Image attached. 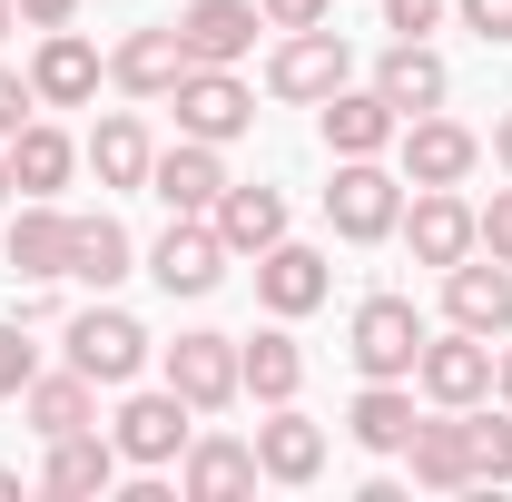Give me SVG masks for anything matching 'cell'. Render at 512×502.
Wrapping results in <instances>:
<instances>
[{
    "label": "cell",
    "mask_w": 512,
    "mask_h": 502,
    "mask_svg": "<svg viewBox=\"0 0 512 502\" xmlns=\"http://www.w3.org/2000/svg\"><path fill=\"white\" fill-rule=\"evenodd\" d=\"M60 335H69V345H60V365H79V375L99 384V394H109V384H138V375H148V355H158V335H148V325H138L128 306H109V296H99V306H79Z\"/></svg>",
    "instance_id": "cell-1"
},
{
    "label": "cell",
    "mask_w": 512,
    "mask_h": 502,
    "mask_svg": "<svg viewBox=\"0 0 512 502\" xmlns=\"http://www.w3.org/2000/svg\"><path fill=\"white\" fill-rule=\"evenodd\" d=\"M325 227H335L345 247H384V237L404 227V178H394L384 158H335V178H325Z\"/></svg>",
    "instance_id": "cell-2"
},
{
    "label": "cell",
    "mask_w": 512,
    "mask_h": 502,
    "mask_svg": "<svg viewBox=\"0 0 512 502\" xmlns=\"http://www.w3.org/2000/svg\"><path fill=\"white\" fill-rule=\"evenodd\" d=\"M188 434H197V404L178 384H138L119 414H109V443H119L128 473H168V463L188 453Z\"/></svg>",
    "instance_id": "cell-3"
},
{
    "label": "cell",
    "mask_w": 512,
    "mask_h": 502,
    "mask_svg": "<svg viewBox=\"0 0 512 502\" xmlns=\"http://www.w3.org/2000/svg\"><path fill=\"white\" fill-rule=\"evenodd\" d=\"M355 79V50H345V30H276V50H266V99H286V109H316Z\"/></svg>",
    "instance_id": "cell-4"
},
{
    "label": "cell",
    "mask_w": 512,
    "mask_h": 502,
    "mask_svg": "<svg viewBox=\"0 0 512 502\" xmlns=\"http://www.w3.org/2000/svg\"><path fill=\"white\" fill-rule=\"evenodd\" d=\"M414 394L424 404H493V335H473V325H444V335H424V355H414Z\"/></svg>",
    "instance_id": "cell-5"
},
{
    "label": "cell",
    "mask_w": 512,
    "mask_h": 502,
    "mask_svg": "<svg viewBox=\"0 0 512 502\" xmlns=\"http://www.w3.org/2000/svg\"><path fill=\"white\" fill-rule=\"evenodd\" d=\"M473 168H483V138L463 119H444V109H424V119L394 128V178H404V188H463Z\"/></svg>",
    "instance_id": "cell-6"
},
{
    "label": "cell",
    "mask_w": 512,
    "mask_h": 502,
    "mask_svg": "<svg viewBox=\"0 0 512 502\" xmlns=\"http://www.w3.org/2000/svg\"><path fill=\"white\" fill-rule=\"evenodd\" d=\"M424 335H434V325L414 315V296H365L355 325H345V355H355V375H404V384H414Z\"/></svg>",
    "instance_id": "cell-7"
},
{
    "label": "cell",
    "mask_w": 512,
    "mask_h": 502,
    "mask_svg": "<svg viewBox=\"0 0 512 502\" xmlns=\"http://www.w3.org/2000/svg\"><path fill=\"white\" fill-rule=\"evenodd\" d=\"M158 365H168V384L188 394L197 414H227V404H247V375H237V335H217V325H188L178 345H158Z\"/></svg>",
    "instance_id": "cell-8"
},
{
    "label": "cell",
    "mask_w": 512,
    "mask_h": 502,
    "mask_svg": "<svg viewBox=\"0 0 512 502\" xmlns=\"http://www.w3.org/2000/svg\"><path fill=\"white\" fill-rule=\"evenodd\" d=\"M168 109H178V138H207V148H237L256 128V89L237 69H188L178 89H168Z\"/></svg>",
    "instance_id": "cell-9"
},
{
    "label": "cell",
    "mask_w": 512,
    "mask_h": 502,
    "mask_svg": "<svg viewBox=\"0 0 512 502\" xmlns=\"http://www.w3.org/2000/svg\"><path fill=\"white\" fill-rule=\"evenodd\" d=\"M394 237L414 247V266H434V276H444V266H463V256L483 247V227H473V197H463V188H414Z\"/></svg>",
    "instance_id": "cell-10"
},
{
    "label": "cell",
    "mask_w": 512,
    "mask_h": 502,
    "mask_svg": "<svg viewBox=\"0 0 512 502\" xmlns=\"http://www.w3.org/2000/svg\"><path fill=\"white\" fill-rule=\"evenodd\" d=\"M119 443L99 434V424H79V434H50V453H40V493L50 502H99V493H119Z\"/></svg>",
    "instance_id": "cell-11"
},
{
    "label": "cell",
    "mask_w": 512,
    "mask_h": 502,
    "mask_svg": "<svg viewBox=\"0 0 512 502\" xmlns=\"http://www.w3.org/2000/svg\"><path fill=\"white\" fill-rule=\"evenodd\" d=\"M0 266L30 276V286L69 276V207H60V197H20V207H10V227H0Z\"/></svg>",
    "instance_id": "cell-12"
},
{
    "label": "cell",
    "mask_w": 512,
    "mask_h": 502,
    "mask_svg": "<svg viewBox=\"0 0 512 502\" xmlns=\"http://www.w3.org/2000/svg\"><path fill=\"white\" fill-rule=\"evenodd\" d=\"M99 79H109L99 40H79V30H40V50H30V99H40V109H89Z\"/></svg>",
    "instance_id": "cell-13"
},
{
    "label": "cell",
    "mask_w": 512,
    "mask_h": 502,
    "mask_svg": "<svg viewBox=\"0 0 512 502\" xmlns=\"http://www.w3.org/2000/svg\"><path fill=\"white\" fill-rule=\"evenodd\" d=\"M148 197H158L168 217H207V207L227 197V148H207V138L158 148V158H148Z\"/></svg>",
    "instance_id": "cell-14"
},
{
    "label": "cell",
    "mask_w": 512,
    "mask_h": 502,
    "mask_svg": "<svg viewBox=\"0 0 512 502\" xmlns=\"http://www.w3.org/2000/svg\"><path fill=\"white\" fill-rule=\"evenodd\" d=\"M227 266H237V256H227V237H217L207 217H168V237L148 247V276H158L168 296H217Z\"/></svg>",
    "instance_id": "cell-15"
},
{
    "label": "cell",
    "mask_w": 512,
    "mask_h": 502,
    "mask_svg": "<svg viewBox=\"0 0 512 502\" xmlns=\"http://www.w3.org/2000/svg\"><path fill=\"white\" fill-rule=\"evenodd\" d=\"M256 30H266L256 0H188V10H178V50H188V69H237L256 50Z\"/></svg>",
    "instance_id": "cell-16"
},
{
    "label": "cell",
    "mask_w": 512,
    "mask_h": 502,
    "mask_svg": "<svg viewBox=\"0 0 512 502\" xmlns=\"http://www.w3.org/2000/svg\"><path fill=\"white\" fill-rule=\"evenodd\" d=\"M394 128H404V119L384 109L375 79H365V89L345 79L335 99H316V138H325V158H384V148H394Z\"/></svg>",
    "instance_id": "cell-17"
},
{
    "label": "cell",
    "mask_w": 512,
    "mask_h": 502,
    "mask_svg": "<svg viewBox=\"0 0 512 502\" xmlns=\"http://www.w3.org/2000/svg\"><path fill=\"white\" fill-rule=\"evenodd\" d=\"M444 325H473V335H493L503 345L512 335V266L503 256H463V266H444Z\"/></svg>",
    "instance_id": "cell-18"
},
{
    "label": "cell",
    "mask_w": 512,
    "mask_h": 502,
    "mask_svg": "<svg viewBox=\"0 0 512 502\" xmlns=\"http://www.w3.org/2000/svg\"><path fill=\"white\" fill-rule=\"evenodd\" d=\"M325 296H335V266H325L316 247L276 237V247L256 256V306H266V315H286V325H296V315H316Z\"/></svg>",
    "instance_id": "cell-19"
},
{
    "label": "cell",
    "mask_w": 512,
    "mask_h": 502,
    "mask_svg": "<svg viewBox=\"0 0 512 502\" xmlns=\"http://www.w3.org/2000/svg\"><path fill=\"white\" fill-rule=\"evenodd\" d=\"M188 79V50H178V20H138L119 50H109V89H128V99H168Z\"/></svg>",
    "instance_id": "cell-20"
},
{
    "label": "cell",
    "mask_w": 512,
    "mask_h": 502,
    "mask_svg": "<svg viewBox=\"0 0 512 502\" xmlns=\"http://www.w3.org/2000/svg\"><path fill=\"white\" fill-rule=\"evenodd\" d=\"M266 473H256V443H237V434H188V453H178V493L188 502H237V493H256Z\"/></svg>",
    "instance_id": "cell-21"
},
{
    "label": "cell",
    "mask_w": 512,
    "mask_h": 502,
    "mask_svg": "<svg viewBox=\"0 0 512 502\" xmlns=\"http://www.w3.org/2000/svg\"><path fill=\"white\" fill-rule=\"evenodd\" d=\"M256 473L286 483V493H306L325 473V424H306L296 404H266V424H256Z\"/></svg>",
    "instance_id": "cell-22"
},
{
    "label": "cell",
    "mask_w": 512,
    "mask_h": 502,
    "mask_svg": "<svg viewBox=\"0 0 512 502\" xmlns=\"http://www.w3.org/2000/svg\"><path fill=\"white\" fill-rule=\"evenodd\" d=\"M0 148H10V188L20 197H60L69 178H79V138H69L60 119H20Z\"/></svg>",
    "instance_id": "cell-23"
},
{
    "label": "cell",
    "mask_w": 512,
    "mask_h": 502,
    "mask_svg": "<svg viewBox=\"0 0 512 502\" xmlns=\"http://www.w3.org/2000/svg\"><path fill=\"white\" fill-rule=\"evenodd\" d=\"M414 424H424V414H414V384L404 375H365V394L345 404V434L365 443L375 463H394V453L414 443Z\"/></svg>",
    "instance_id": "cell-24"
},
{
    "label": "cell",
    "mask_w": 512,
    "mask_h": 502,
    "mask_svg": "<svg viewBox=\"0 0 512 502\" xmlns=\"http://www.w3.org/2000/svg\"><path fill=\"white\" fill-rule=\"evenodd\" d=\"M148 158H158V138L138 109H109V119L79 138V168L99 178V188H148Z\"/></svg>",
    "instance_id": "cell-25"
},
{
    "label": "cell",
    "mask_w": 512,
    "mask_h": 502,
    "mask_svg": "<svg viewBox=\"0 0 512 502\" xmlns=\"http://www.w3.org/2000/svg\"><path fill=\"white\" fill-rule=\"evenodd\" d=\"M237 375H247L256 404H296V394H306V345H296L286 315H276L266 335H237Z\"/></svg>",
    "instance_id": "cell-26"
},
{
    "label": "cell",
    "mask_w": 512,
    "mask_h": 502,
    "mask_svg": "<svg viewBox=\"0 0 512 502\" xmlns=\"http://www.w3.org/2000/svg\"><path fill=\"white\" fill-rule=\"evenodd\" d=\"M375 89H384L394 119H424V109H444V99H453V69L434 60L424 40H394V50L375 60Z\"/></svg>",
    "instance_id": "cell-27"
},
{
    "label": "cell",
    "mask_w": 512,
    "mask_h": 502,
    "mask_svg": "<svg viewBox=\"0 0 512 502\" xmlns=\"http://www.w3.org/2000/svg\"><path fill=\"white\" fill-rule=\"evenodd\" d=\"M20 424H30L40 443H50V434H79V424H99V384L79 375V365H60V375L40 365V375L20 384Z\"/></svg>",
    "instance_id": "cell-28"
},
{
    "label": "cell",
    "mask_w": 512,
    "mask_h": 502,
    "mask_svg": "<svg viewBox=\"0 0 512 502\" xmlns=\"http://www.w3.org/2000/svg\"><path fill=\"white\" fill-rule=\"evenodd\" d=\"M404 463H414V493H473V434H463V414L434 404V424H414Z\"/></svg>",
    "instance_id": "cell-29"
},
{
    "label": "cell",
    "mask_w": 512,
    "mask_h": 502,
    "mask_svg": "<svg viewBox=\"0 0 512 502\" xmlns=\"http://www.w3.org/2000/svg\"><path fill=\"white\" fill-rule=\"evenodd\" d=\"M207 227L227 237V256H247V266H256V256L286 237V188H237V178H227V197L207 207Z\"/></svg>",
    "instance_id": "cell-30"
},
{
    "label": "cell",
    "mask_w": 512,
    "mask_h": 502,
    "mask_svg": "<svg viewBox=\"0 0 512 502\" xmlns=\"http://www.w3.org/2000/svg\"><path fill=\"white\" fill-rule=\"evenodd\" d=\"M69 276H79V286H99V296H109L119 276H138V237H128L109 207L69 217Z\"/></svg>",
    "instance_id": "cell-31"
},
{
    "label": "cell",
    "mask_w": 512,
    "mask_h": 502,
    "mask_svg": "<svg viewBox=\"0 0 512 502\" xmlns=\"http://www.w3.org/2000/svg\"><path fill=\"white\" fill-rule=\"evenodd\" d=\"M463 434H473V483H512V404H463Z\"/></svg>",
    "instance_id": "cell-32"
},
{
    "label": "cell",
    "mask_w": 512,
    "mask_h": 502,
    "mask_svg": "<svg viewBox=\"0 0 512 502\" xmlns=\"http://www.w3.org/2000/svg\"><path fill=\"white\" fill-rule=\"evenodd\" d=\"M40 375V345H30V325H20V315H10V325H0V404H20V384Z\"/></svg>",
    "instance_id": "cell-33"
},
{
    "label": "cell",
    "mask_w": 512,
    "mask_h": 502,
    "mask_svg": "<svg viewBox=\"0 0 512 502\" xmlns=\"http://www.w3.org/2000/svg\"><path fill=\"white\" fill-rule=\"evenodd\" d=\"M453 20H463L473 40H493V50H512V0H453Z\"/></svg>",
    "instance_id": "cell-34"
},
{
    "label": "cell",
    "mask_w": 512,
    "mask_h": 502,
    "mask_svg": "<svg viewBox=\"0 0 512 502\" xmlns=\"http://www.w3.org/2000/svg\"><path fill=\"white\" fill-rule=\"evenodd\" d=\"M444 10L453 0H384V30L394 40H424V30H444Z\"/></svg>",
    "instance_id": "cell-35"
},
{
    "label": "cell",
    "mask_w": 512,
    "mask_h": 502,
    "mask_svg": "<svg viewBox=\"0 0 512 502\" xmlns=\"http://www.w3.org/2000/svg\"><path fill=\"white\" fill-rule=\"evenodd\" d=\"M473 227H483V256H503V266H512V188L483 197V207H473Z\"/></svg>",
    "instance_id": "cell-36"
},
{
    "label": "cell",
    "mask_w": 512,
    "mask_h": 502,
    "mask_svg": "<svg viewBox=\"0 0 512 502\" xmlns=\"http://www.w3.org/2000/svg\"><path fill=\"white\" fill-rule=\"evenodd\" d=\"M20 119H40V99H30V69H0V138Z\"/></svg>",
    "instance_id": "cell-37"
},
{
    "label": "cell",
    "mask_w": 512,
    "mask_h": 502,
    "mask_svg": "<svg viewBox=\"0 0 512 502\" xmlns=\"http://www.w3.org/2000/svg\"><path fill=\"white\" fill-rule=\"evenodd\" d=\"M256 10H266V30H316L335 0H256Z\"/></svg>",
    "instance_id": "cell-38"
},
{
    "label": "cell",
    "mask_w": 512,
    "mask_h": 502,
    "mask_svg": "<svg viewBox=\"0 0 512 502\" xmlns=\"http://www.w3.org/2000/svg\"><path fill=\"white\" fill-rule=\"evenodd\" d=\"M20 20H30V30H69V20H79V0H20Z\"/></svg>",
    "instance_id": "cell-39"
},
{
    "label": "cell",
    "mask_w": 512,
    "mask_h": 502,
    "mask_svg": "<svg viewBox=\"0 0 512 502\" xmlns=\"http://www.w3.org/2000/svg\"><path fill=\"white\" fill-rule=\"evenodd\" d=\"M493 404H512V345H493Z\"/></svg>",
    "instance_id": "cell-40"
},
{
    "label": "cell",
    "mask_w": 512,
    "mask_h": 502,
    "mask_svg": "<svg viewBox=\"0 0 512 502\" xmlns=\"http://www.w3.org/2000/svg\"><path fill=\"white\" fill-rule=\"evenodd\" d=\"M493 158H503V178H512V109L493 119Z\"/></svg>",
    "instance_id": "cell-41"
},
{
    "label": "cell",
    "mask_w": 512,
    "mask_h": 502,
    "mask_svg": "<svg viewBox=\"0 0 512 502\" xmlns=\"http://www.w3.org/2000/svg\"><path fill=\"white\" fill-rule=\"evenodd\" d=\"M10 30H20V0H0V40H10Z\"/></svg>",
    "instance_id": "cell-42"
},
{
    "label": "cell",
    "mask_w": 512,
    "mask_h": 502,
    "mask_svg": "<svg viewBox=\"0 0 512 502\" xmlns=\"http://www.w3.org/2000/svg\"><path fill=\"white\" fill-rule=\"evenodd\" d=\"M0 502H20V473H10V463H0Z\"/></svg>",
    "instance_id": "cell-43"
},
{
    "label": "cell",
    "mask_w": 512,
    "mask_h": 502,
    "mask_svg": "<svg viewBox=\"0 0 512 502\" xmlns=\"http://www.w3.org/2000/svg\"><path fill=\"white\" fill-rule=\"evenodd\" d=\"M0 197H20V188H10V148H0Z\"/></svg>",
    "instance_id": "cell-44"
}]
</instances>
